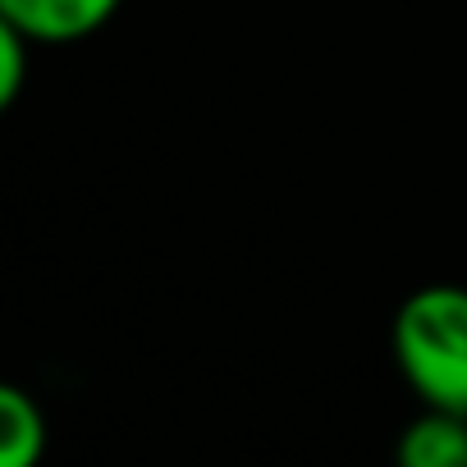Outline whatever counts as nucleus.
<instances>
[{
    "mask_svg": "<svg viewBox=\"0 0 467 467\" xmlns=\"http://www.w3.org/2000/svg\"><path fill=\"white\" fill-rule=\"evenodd\" d=\"M394 358L426 408L467 412V289H417L394 317Z\"/></svg>",
    "mask_w": 467,
    "mask_h": 467,
    "instance_id": "1",
    "label": "nucleus"
},
{
    "mask_svg": "<svg viewBox=\"0 0 467 467\" xmlns=\"http://www.w3.org/2000/svg\"><path fill=\"white\" fill-rule=\"evenodd\" d=\"M115 10L119 0H0V19L24 28L33 42H51V47L97 33Z\"/></svg>",
    "mask_w": 467,
    "mask_h": 467,
    "instance_id": "2",
    "label": "nucleus"
},
{
    "mask_svg": "<svg viewBox=\"0 0 467 467\" xmlns=\"http://www.w3.org/2000/svg\"><path fill=\"white\" fill-rule=\"evenodd\" d=\"M399 462H408V467H467V412L426 408L403 431Z\"/></svg>",
    "mask_w": 467,
    "mask_h": 467,
    "instance_id": "3",
    "label": "nucleus"
},
{
    "mask_svg": "<svg viewBox=\"0 0 467 467\" xmlns=\"http://www.w3.org/2000/svg\"><path fill=\"white\" fill-rule=\"evenodd\" d=\"M47 449V417L42 408L5 385L0 389V467H33Z\"/></svg>",
    "mask_w": 467,
    "mask_h": 467,
    "instance_id": "4",
    "label": "nucleus"
},
{
    "mask_svg": "<svg viewBox=\"0 0 467 467\" xmlns=\"http://www.w3.org/2000/svg\"><path fill=\"white\" fill-rule=\"evenodd\" d=\"M28 33L0 19V106H15L24 74H28Z\"/></svg>",
    "mask_w": 467,
    "mask_h": 467,
    "instance_id": "5",
    "label": "nucleus"
}]
</instances>
